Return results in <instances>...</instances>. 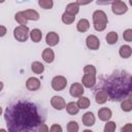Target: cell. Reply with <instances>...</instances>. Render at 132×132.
<instances>
[{"mask_svg":"<svg viewBox=\"0 0 132 132\" xmlns=\"http://www.w3.org/2000/svg\"><path fill=\"white\" fill-rule=\"evenodd\" d=\"M7 130L10 132L37 131L44 118L38 106L28 101H18L6 108L4 113Z\"/></svg>","mask_w":132,"mask_h":132,"instance_id":"cell-1","label":"cell"},{"mask_svg":"<svg viewBox=\"0 0 132 132\" xmlns=\"http://www.w3.org/2000/svg\"><path fill=\"white\" fill-rule=\"evenodd\" d=\"M105 91L111 100H122L130 94L131 75L128 72L112 74L105 82Z\"/></svg>","mask_w":132,"mask_h":132,"instance_id":"cell-2","label":"cell"},{"mask_svg":"<svg viewBox=\"0 0 132 132\" xmlns=\"http://www.w3.org/2000/svg\"><path fill=\"white\" fill-rule=\"evenodd\" d=\"M92 20H93V25H94V29L96 31H103L106 28V25L108 23V19L106 13L103 10H95L93 15H92Z\"/></svg>","mask_w":132,"mask_h":132,"instance_id":"cell-3","label":"cell"},{"mask_svg":"<svg viewBox=\"0 0 132 132\" xmlns=\"http://www.w3.org/2000/svg\"><path fill=\"white\" fill-rule=\"evenodd\" d=\"M29 32L30 31H29V28L27 26L20 25V26H18V27L14 28V30H13V36H14V38L18 41L25 42V41H27V39L29 37Z\"/></svg>","mask_w":132,"mask_h":132,"instance_id":"cell-4","label":"cell"},{"mask_svg":"<svg viewBox=\"0 0 132 132\" xmlns=\"http://www.w3.org/2000/svg\"><path fill=\"white\" fill-rule=\"evenodd\" d=\"M67 86V79L63 75H57L52 79V88L55 91H62Z\"/></svg>","mask_w":132,"mask_h":132,"instance_id":"cell-5","label":"cell"},{"mask_svg":"<svg viewBox=\"0 0 132 132\" xmlns=\"http://www.w3.org/2000/svg\"><path fill=\"white\" fill-rule=\"evenodd\" d=\"M111 10L114 14L121 15V14H124L127 12L128 6L125 2H123L121 0H116L114 2L111 3Z\"/></svg>","mask_w":132,"mask_h":132,"instance_id":"cell-6","label":"cell"},{"mask_svg":"<svg viewBox=\"0 0 132 132\" xmlns=\"http://www.w3.org/2000/svg\"><path fill=\"white\" fill-rule=\"evenodd\" d=\"M84 92H85V89H84V86L79 82H74L70 86V89H69V93L72 97L74 98H78L80 96L84 95Z\"/></svg>","mask_w":132,"mask_h":132,"instance_id":"cell-7","label":"cell"},{"mask_svg":"<svg viewBox=\"0 0 132 132\" xmlns=\"http://www.w3.org/2000/svg\"><path fill=\"white\" fill-rule=\"evenodd\" d=\"M86 44H87V46H88L89 50L96 51V50H98L99 46H100V40H99V38H98L96 35L91 34V35H89V36L87 37V39H86Z\"/></svg>","mask_w":132,"mask_h":132,"instance_id":"cell-8","label":"cell"},{"mask_svg":"<svg viewBox=\"0 0 132 132\" xmlns=\"http://www.w3.org/2000/svg\"><path fill=\"white\" fill-rule=\"evenodd\" d=\"M51 105L57 110H62L65 108L66 102H65L64 98L61 96H53L51 99Z\"/></svg>","mask_w":132,"mask_h":132,"instance_id":"cell-9","label":"cell"},{"mask_svg":"<svg viewBox=\"0 0 132 132\" xmlns=\"http://www.w3.org/2000/svg\"><path fill=\"white\" fill-rule=\"evenodd\" d=\"M81 85L86 88H93L96 84V75L94 74H84L82 78H81Z\"/></svg>","mask_w":132,"mask_h":132,"instance_id":"cell-10","label":"cell"},{"mask_svg":"<svg viewBox=\"0 0 132 132\" xmlns=\"http://www.w3.org/2000/svg\"><path fill=\"white\" fill-rule=\"evenodd\" d=\"M26 88L29 91H37L40 88V80L37 77H29L26 80Z\"/></svg>","mask_w":132,"mask_h":132,"instance_id":"cell-11","label":"cell"},{"mask_svg":"<svg viewBox=\"0 0 132 132\" xmlns=\"http://www.w3.org/2000/svg\"><path fill=\"white\" fill-rule=\"evenodd\" d=\"M59 40H60V37L58 35V33L56 32H48L45 36V42L47 45L50 46H55L59 43Z\"/></svg>","mask_w":132,"mask_h":132,"instance_id":"cell-12","label":"cell"},{"mask_svg":"<svg viewBox=\"0 0 132 132\" xmlns=\"http://www.w3.org/2000/svg\"><path fill=\"white\" fill-rule=\"evenodd\" d=\"M95 121H96L95 116H94V113L91 112V111H87V112L84 113L82 117H81V122H82V124H84L86 127H91V126H93V125L95 124Z\"/></svg>","mask_w":132,"mask_h":132,"instance_id":"cell-13","label":"cell"},{"mask_svg":"<svg viewBox=\"0 0 132 132\" xmlns=\"http://www.w3.org/2000/svg\"><path fill=\"white\" fill-rule=\"evenodd\" d=\"M98 117H99V119H100L101 121L107 122V121H109L110 118L112 117V112H111V110H110L109 108H107V107H102V108H100V109L98 110Z\"/></svg>","mask_w":132,"mask_h":132,"instance_id":"cell-14","label":"cell"},{"mask_svg":"<svg viewBox=\"0 0 132 132\" xmlns=\"http://www.w3.org/2000/svg\"><path fill=\"white\" fill-rule=\"evenodd\" d=\"M42 59H43L44 62H46L48 64L52 63L54 61V59H55V53H54V51L51 47L44 48L43 52H42Z\"/></svg>","mask_w":132,"mask_h":132,"instance_id":"cell-15","label":"cell"},{"mask_svg":"<svg viewBox=\"0 0 132 132\" xmlns=\"http://www.w3.org/2000/svg\"><path fill=\"white\" fill-rule=\"evenodd\" d=\"M108 99V95L105 90H98L95 94V100L98 104H104Z\"/></svg>","mask_w":132,"mask_h":132,"instance_id":"cell-16","label":"cell"},{"mask_svg":"<svg viewBox=\"0 0 132 132\" xmlns=\"http://www.w3.org/2000/svg\"><path fill=\"white\" fill-rule=\"evenodd\" d=\"M23 13L25 14V16L28 21H37L40 18L39 13L35 9H26L23 11Z\"/></svg>","mask_w":132,"mask_h":132,"instance_id":"cell-17","label":"cell"},{"mask_svg":"<svg viewBox=\"0 0 132 132\" xmlns=\"http://www.w3.org/2000/svg\"><path fill=\"white\" fill-rule=\"evenodd\" d=\"M90 28V22L87 20V19H80L78 22H77V25H76V29L78 32H87Z\"/></svg>","mask_w":132,"mask_h":132,"instance_id":"cell-18","label":"cell"},{"mask_svg":"<svg viewBox=\"0 0 132 132\" xmlns=\"http://www.w3.org/2000/svg\"><path fill=\"white\" fill-rule=\"evenodd\" d=\"M131 54H132V48H131L130 45H127V44L122 45V46L120 47V50H119V55H120L122 58H124V59L130 58Z\"/></svg>","mask_w":132,"mask_h":132,"instance_id":"cell-19","label":"cell"},{"mask_svg":"<svg viewBox=\"0 0 132 132\" xmlns=\"http://www.w3.org/2000/svg\"><path fill=\"white\" fill-rule=\"evenodd\" d=\"M65 108H66L67 112L71 116H74V114L78 113V111H79V107L77 106V104L75 102H68L65 105Z\"/></svg>","mask_w":132,"mask_h":132,"instance_id":"cell-20","label":"cell"},{"mask_svg":"<svg viewBox=\"0 0 132 132\" xmlns=\"http://www.w3.org/2000/svg\"><path fill=\"white\" fill-rule=\"evenodd\" d=\"M29 35H30V38L33 42H39L42 38V33L39 29H33L29 32Z\"/></svg>","mask_w":132,"mask_h":132,"instance_id":"cell-21","label":"cell"},{"mask_svg":"<svg viewBox=\"0 0 132 132\" xmlns=\"http://www.w3.org/2000/svg\"><path fill=\"white\" fill-rule=\"evenodd\" d=\"M78 98H79V99L77 100L76 104H77V106L79 107V109H87V108L90 106V104H91L90 99H89L88 97H84V96H80V97H78Z\"/></svg>","mask_w":132,"mask_h":132,"instance_id":"cell-22","label":"cell"},{"mask_svg":"<svg viewBox=\"0 0 132 132\" xmlns=\"http://www.w3.org/2000/svg\"><path fill=\"white\" fill-rule=\"evenodd\" d=\"M65 11L68 12V13H70V14L75 15V14L79 11V5H78L76 2H71V3L67 4Z\"/></svg>","mask_w":132,"mask_h":132,"instance_id":"cell-23","label":"cell"},{"mask_svg":"<svg viewBox=\"0 0 132 132\" xmlns=\"http://www.w3.org/2000/svg\"><path fill=\"white\" fill-rule=\"evenodd\" d=\"M31 69H32V71H33L34 73H36V74H41V73L44 71V66H43V64H42L41 62L35 61V62L32 63Z\"/></svg>","mask_w":132,"mask_h":132,"instance_id":"cell-24","label":"cell"},{"mask_svg":"<svg viewBox=\"0 0 132 132\" xmlns=\"http://www.w3.org/2000/svg\"><path fill=\"white\" fill-rule=\"evenodd\" d=\"M118 38H119L118 33L114 32V31H110V32H108L107 35H106V37H105L106 42H107L108 44H114V43H117Z\"/></svg>","mask_w":132,"mask_h":132,"instance_id":"cell-25","label":"cell"},{"mask_svg":"<svg viewBox=\"0 0 132 132\" xmlns=\"http://www.w3.org/2000/svg\"><path fill=\"white\" fill-rule=\"evenodd\" d=\"M121 108L123 111H126V112H129L132 110V101H131V98H127V99H124L121 103Z\"/></svg>","mask_w":132,"mask_h":132,"instance_id":"cell-26","label":"cell"},{"mask_svg":"<svg viewBox=\"0 0 132 132\" xmlns=\"http://www.w3.org/2000/svg\"><path fill=\"white\" fill-rule=\"evenodd\" d=\"M74 20H75V15L70 14V13H68V12H66V11H64V13L62 14V22H63L64 24H66V25L72 24V23L74 22Z\"/></svg>","mask_w":132,"mask_h":132,"instance_id":"cell-27","label":"cell"},{"mask_svg":"<svg viewBox=\"0 0 132 132\" xmlns=\"http://www.w3.org/2000/svg\"><path fill=\"white\" fill-rule=\"evenodd\" d=\"M14 19H15V21H16L20 25H22V26H26V25H27L28 20L26 19V16H25V14L23 13V11H19V12H16Z\"/></svg>","mask_w":132,"mask_h":132,"instance_id":"cell-28","label":"cell"},{"mask_svg":"<svg viewBox=\"0 0 132 132\" xmlns=\"http://www.w3.org/2000/svg\"><path fill=\"white\" fill-rule=\"evenodd\" d=\"M38 5L43 9H51L54 6L53 0H38Z\"/></svg>","mask_w":132,"mask_h":132,"instance_id":"cell-29","label":"cell"},{"mask_svg":"<svg viewBox=\"0 0 132 132\" xmlns=\"http://www.w3.org/2000/svg\"><path fill=\"white\" fill-rule=\"evenodd\" d=\"M78 130H79V127L75 121H70L67 124V131L68 132H77Z\"/></svg>","mask_w":132,"mask_h":132,"instance_id":"cell-30","label":"cell"},{"mask_svg":"<svg viewBox=\"0 0 132 132\" xmlns=\"http://www.w3.org/2000/svg\"><path fill=\"white\" fill-rule=\"evenodd\" d=\"M117 128V124L114 122H109L107 121V123L104 126V132H113Z\"/></svg>","mask_w":132,"mask_h":132,"instance_id":"cell-31","label":"cell"},{"mask_svg":"<svg viewBox=\"0 0 132 132\" xmlns=\"http://www.w3.org/2000/svg\"><path fill=\"white\" fill-rule=\"evenodd\" d=\"M123 38L125 41L127 42H131L132 41V29H127L124 31L123 33Z\"/></svg>","mask_w":132,"mask_h":132,"instance_id":"cell-32","label":"cell"},{"mask_svg":"<svg viewBox=\"0 0 132 132\" xmlns=\"http://www.w3.org/2000/svg\"><path fill=\"white\" fill-rule=\"evenodd\" d=\"M84 73L96 75V68H95V66H93V65H86L84 67Z\"/></svg>","mask_w":132,"mask_h":132,"instance_id":"cell-33","label":"cell"},{"mask_svg":"<svg viewBox=\"0 0 132 132\" xmlns=\"http://www.w3.org/2000/svg\"><path fill=\"white\" fill-rule=\"evenodd\" d=\"M51 132H62V127L58 124H54L51 128H50Z\"/></svg>","mask_w":132,"mask_h":132,"instance_id":"cell-34","label":"cell"},{"mask_svg":"<svg viewBox=\"0 0 132 132\" xmlns=\"http://www.w3.org/2000/svg\"><path fill=\"white\" fill-rule=\"evenodd\" d=\"M116 0H97L96 3L98 5H108V4H111L112 2H114Z\"/></svg>","mask_w":132,"mask_h":132,"instance_id":"cell-35","label":"cell"},{"mask_svg":"<svg viewBox=\"0 0 132 132\" xmlns=\"http://www.w3.org/2000/svg\"><path fill=\"white\" fill-rule=\"evenodd\" d=\"M121 131L122 132H130V131H132V125L131 124H127L125 127H123L122 129H121Z\"/></svg>","mask_w":132,"mask_h":132,"instance_id":"cell-36","label":"cell"},{"mask_svg":"<svg viewBox=\"0 0 132 132\" xmlns=\"http://www.w3.org/2000/svg\"><path fill=\"white\" fill-rule=\"evenodd\" d=\"M93 0H76V3L78 5H87L89 3H91Z\"/></svg>","mask_w":132,"mask_h":132,"instance_id":"cell-37","label":"cell"},{"mask_svg":"<svg viewBox=\"0 0 132 132\" xmlns=\"http://www.w3.org/2000/svg\"><path fill=\"white\" fill-rule=\"evenodd\" d=\"M37 131H41V132H43V131H44V132H46V131H48V128H47V126H46L45 124H43V123H42V124L38 127V130H37Z\"/></svg>","mask_w":132,"mask_h":132,"instance_id":"cell-38","label":"cell"},{"mask_svg":"<svg viewBox=\"0 0 132 132\" xmlns=\"http://www.w3.org/2000/svg\"><path fill=\"white\" fill-rule=\"evenodd\" d=\"M7 33V30H6V28L4 27V26H2V25H0V37H3V36H5V34Z\"/></svg>","mask_w":132,"mask_h":132,"instance_id":"cell-39","label":"cell"},{"mask_svg":"<svg viewBox=\"0 0 132 132\" xmlns=\"http://www.w3.org/2000/svg\"><path fill=\"white\" fill-rule=\"evenodd\" d=\"M2 89H3V82L0 80V91H2Z\"/></svg>","mask_w":132,"mask_h":132,"instance_id":"cell-40","label":"cell"},{"mask_svg":"<svg viewBox=\"0 0 132 132\" xmlns=\"http://www.w3.org/2000/svg\"><path fill=\"white\" fill-rule=\"evenodd\" d=\"M1 114H2V107L0 106V116H1Z\"/></svg>","mask_w":132,"mask_h":132,"instance_id":"cell-41","label":"cell"},{"mask_svg":"<svg viewBox=\"0 0 132 132\" xmlns=\"http://www.w3.org/2000/svg\"><path fill=\"white\" fill-rule=\"evenodd\" d=\"M0 131H1V132H4V131H6V130H5V129H0Z\"/></svg>","mask_w":132,"mask_h":132,"instance_id":"cell-42","label":"cell"},{"mask_svg":"<svg viewBox=\"0 0 132 132\" xmlns=\"http://www.w3.org/2000/svg\"><path fill=\"white\" fill-rule=\"evenodd\" d=\"M4 1H5V0H0V3H3Z\"/></svg>","mask_w":132,"mask_h":132,"instance_id":"cell-43","label":"cell"}]
</instances>
